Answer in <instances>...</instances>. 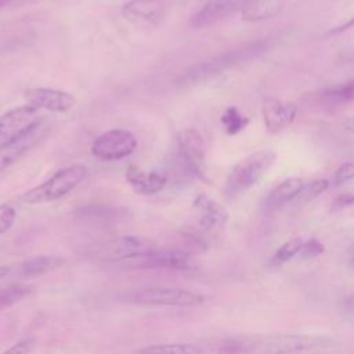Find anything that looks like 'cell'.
<instances>
[{
    "instance_id": "cell-1",
    "label": "cell",
    "mask_w": 354,
    "mask_h": 354,
    "mask_svg": "<svg viewBox=\"0 0 354 354\" xmlns=\"http://www.w3.org/2000/svg\"><path fill=\"white\" fill-rule=\"evenodd\" d=\"M277 153L272 149H260L239 160L231 170L227 183L225 194L230 198H235L253 185H256L274 166Z\"/></svg>"
},
{
    "instance_id": "cell-2",
    "label": "cell",
    "mask_w": 354,
    "mask_h": 354,
    "mask_svg": "<svg viewBox=\"0 0 354 354\" xmlns=\"http://www.w3.org/2000/svg\"><path fill=\"white\" fill-rule=\"evenodd\" d=\"M227 220V210L214 199L201 194L192 202V221L187 227L185 235L194 245L205 248V238L221 231Z\"/></svg>"
},
{
    "instance_id": "cell-3",
    "label": "cell",
    "mask_w": 354,
    "mask_h": 354,
    "mask_svg": "<svg viewBox=\"0 0 354 354\" xmlns=\"http://www.w3.org/2000/svg\"><path fill=\"white\" fill-rule=\"evenodd\" d=\"M87 176V167L82 165H72L54 173L48 180L40 185L26 191L24 201L30 205L53 202L61 199L73 191Z\"/></svg>"
},
{
    "instance_id": "cell-4",
    "label": "cell",
    "mask_w": 354,
    "mask_h": 354,
    "mask_svg": "<svg viewBox=\"0 0 354 354\" xmlns=\"http://www.w3.org/2000/svg\"><path fill=\"white\" fill-rule=\"evenodd\" d=\"M153 249H156V246L152 243V241L142 236L127 235L100 242L91 246L87 253L98 261L126 264L129 260Z\"/></svg>"
},
{
    "instance_id": "cell-5",
    "label": "cell",
    "mask_w": 354,
    "mask_h": 354,
    "mask_svg": "<svg viewBox=\"0 0 354 354\" xmlns=\"http://www.w3.org/2000/svg\"><path fill=\"white\" fill-rule=\"evenodd\" d=\"M130 300L145 306H171V307H196L205 301V297L196 292L181 288L147 286L137 289L130 295Z\"/></svg>"
},
{
    "instance_id": "cell-6",
    "label": "cell",
    "mask_w": 354,
    "mask_h": 354,
    "mask_svg": "<svg viewBox=\"0 0 354 354\" xmlns=\"http://www.w3.org/2000/svg\"><path fill=\"white\" fill-rule=\"evenodd\" d=\"M254 351L260 354H295L324 346L322 337L296 333H277L252 339Z\"/></svg>"
},
{
    "instance_id": "cell-7",
    "label": "cell",
    "mask_w": 354,
    "mask_h": 354,
    "mask_svg": "<svg viewBox=\"0 0 354 354\" xmlns=\"http://www.w3.org/2000/svg\"><path fill=\"white\" fill-rule=\"evenodd\" d=\"M178 156L187 171L206 180V153L202 136L195 129H184L177 134Z\"/></svg>"
},
{
    "instance_id": "cell-8",
    "label": "cell",
    "mask_w": 354,
    "mask_h": 354,
    "mask_svg": "<svg viewBox=\"0 0 354 354\" xmlns=\"http://www.w3.org/2000/svg\"><path fill=\"white\" fill-rule=\"evenodd\" d=\"M43 119L40 109L29 104L0 115V147L21 137Z\"/></svg>"
},
{
    "instance_id": "cell-9",
    "label": "cell",
    "mask_w": 354,
    "mask_h": 354,
    "mask_svg": "<svg viewBox=\"0 0 354 354\" xmlns=\"http://www.w3.org/2000/svg\"><path fill=\"white\" fill-rule=\"evenodd\" d=\"M136 148L137 138L133 133L115 129L98 136L91 145V152L101 160H119L131 155Z\"/></svg>"
},
{
    "instance_id": "cell-10",
    "label": "cell",
    "mask_w": 354,
    "mask_h": 354,
    "mask_svg": "<svg viewBox=\"0 0 354 354\" xmlns=\"http://www.w3.org/2000/svg\"><path fill=\"white\" fill-rule=\"evenodd\" d=\"M126 264L138 268H167L177 271H187L195 268V261L191 253L184 250H169V249H153L138 257L129 260Z\"/></svg>"
},
{
    "instance_id": "cell-11",
    "label": "cell",
    "mask_w": 354,
    "mask_h": 354,
    "mask_svg": "<svg viewBox=\"0 0 354 354\" xmlns=\"http://www.w3.org/2000/svg\"><path fill=\"white\" fill-rule=\"evenodd\" d=\"M50 127L48 120L43 119L21 137L0 147V173L35 148L47 136Z\"/></svg>"
},
{
    "instance_id": "cell-12",
    "label": "cell",
    "mask_w": 354,
    "mask_h": 354,
    "mask_svg": "<svg viewBox=\"0 0 354 354\" xmlns=\"http://www.w3.org/2000/svg\"><path fill=\"white\" fill-rule=\"evenodd\" d=\"M297 105L292 101H282L268 97L263 101L261 113L266 129L270 134H278L292 124L297 115Z\"/></svg>"
},
{
    "instance_id": "cell-13",
    "label": "cell",
    "mask_w": 354,
    "mask_h": 354,
    "mask_svg": "<svg viewBox=\"0 0 354 354\" xmlns=\"http://www.w3.org/2000/svg\"><path fill=\"white\" fill-rule=\"evenodd\" d=\"M29 105H33L39 109H47L51 112H68L76 105V98L68 91L46 88V87H33L28 88L24 94Z\"/></svg>"
},
{
    "instance_id": "cell-14",
    "label": "cell",
    "mask_w": 354,
    "mask_h": 354,
    "mask_svg": "<svg viewBox=\"0 0 354 354\" xmlns=\"http://www.w3.org/2000/svg\"><path fill=\"white\" fill-rule=\"evenodd\" d=\"M252 0H207L205 6L191 17L189 26L194 29L213 25L238 10H243Z\"/></svg>"
},
{
    "instance_id": "cell-15",
    "label": "cell",
    "mask_w": 354,
    "mask_h": 354,
    "mask_svg": "<svg viewBox=\"0 0 354 354\" xmlns=\"http://www.w3.org/2000/svg\"><path fill=\"white\" fill-rule=\"evenodd\" d=\"M122 14L136 24L156 25L165 15V3L162 0H131L122 7Z\"/></svg>"
},
{
    "instance_id": "cell-16",
    "label": "cell",
    "mask_w": 354,
    "mask_h": 354,
    "mask_svg": "<svg viewBox=\"0 0 354 354\" xmlns=\"http://www.w3.org/2000/svg\"><path fill=\"white\" fill-rule=\"evenodd\" d=\"M124 177L129 185L141 195H155L160 192L167 183V177L163 173L145 171L136 165H130L126 169Z\"/></svg>"
},
{
    "instance_id": "cell-17",
    "label": "cell",
    "mask_w": 354,
    "mask_h": 354,
    "mask_svg": "<svg viewBox=\"0 0 354 354\" xmlns=\"http://www.w3.org/2000/svg\"><path fill=\"white\" fill-rule=\"evenodd\" d=\"M304 188L303 178L299 177H290L283 181H281L278 185H275L267 195L266 203L268 207H278L282 206L292 199L297 198Z\"/></svg>"
},
{
    "instance_id": "cell-18",
    "label": "cell",
    "mask_w": 354,
    "mask_h": 354,
    "mask_svg": "<svg viewBox=\"0 0 354 354\" xmlns=\"http://www.w3.org/2000/svg\"><path fill=\"white\" fill-rule=\"evenodd\" d=\"M282 8V0H252L241 12L243 21L257 22L277 17Z\"/></svg>"
},
{
    "instance_id": "cell-19",
    "label": "cell",
    "mask_w": 354,
    "mask_h": 354,
    "mask_svg": "<svg viewBox=\"0 0 354 354\" xmlns=\"http://www.w3.org/2000/svg\"><path fill=\"white\" fill-rule=\"evenodd\" d=\"M64 263L65 259L58 256H37L24 261L19 266V274L22 277H37L62 267Z\"/></svg>"
},
{
    "instance_id": "cell-20",
    "label": "cell",
    "mask_w": 354,
    "mask_h": 354,
    "mask_svg": "<svg viewBox=\"0 0 354 354\" xmlns=\"http://www.w3.org/2000/svg\"><path fill=\"white\" fill-rule=\"evenodd\" d=\"M138 354H203V350L192 343H165L147 346Z\"/></svg>"
},
{
    "instance_id": "cell-21",
    "label": "cell",
    "mask_w": 354,
    "mask_h": 354,
    "mask_svg": "<svg viewBox=\"0 0 354 354\" xmlns=\"http://www.w3.org/2000/svg\"><path fill=\"white\" fill-rule=\"evenodd\" d=\"M221 124L225 130L227 134L230 136H235L238 133H241L242 130H245V127L249 124V118L246 115H243L236 106L231 105L228 106L223 115H221Z\"/></svg>"
},
{
    "instance_id": "cell-22",
    "label": "cell",
    "mask_w": 354,
    "mask_h": 354,
    "mask_svg": "<svg viewBox=\"0 0 354 354\" xmlns=\"http://www.w3.org/2000/svg\"><path fill=\"white\" fill-rule=\"evenodd\" d=\"M303 243L304 241L301 238H292L289 241H286L285 243H282L277 250L275 253L272 254L271 260H270V264L272 267H281L283 266L285 263H288L289 260H292L296 254L300 253L301 248H303Z\"/></svg>"
},
{
    "instance_id": "cell-23",
    "label": "cell",
    "mask_w": 354,
    "mask_h": 354,
    "mask_svg": "<svg viewBox=\"0 0 354 354\" xmlns=\"http://www.w3.org/2000/svg\"><path fill=\"white\" fill-rule=\"evenodd\" d=\"M32 292V286L25 283H10L0 288V311L6 310Z\"/></svg>"
},
{
    "instance_id": "cell-24",
    "label": "cell",
    "mask_w": 354,
    "mask_h": 354,
    "mask_svg": "<svg viewBox=\"0 0 354 354\" xmlns=\"http://www.w3.org/2000/svg\"><path fill=\"white\" fill-rule=\"evenodd\" d=\"M322 95L332 104H348L354 101V79L336 84L322 91Z\"/></svg>"
},
{
    "instance_id": "cell-25",
    "label": "cell",
    "mask_w": 354,
    "mask_h": 354,
    "mask_svg": "<svg viewBox=\"0 0 354 354\" xmlns=\"http://www.w3.org/2000/svg\"><path fill=\"white\" fill-rule=\"evenodd\" d=\"M217 354H256L252 339H227L217 347Z\"/></svg>"
},
{
    "instance_id": "cell-26",
    "label": "cell",
    "mask_w": 354,
    "mask_h": 354,
    "mask_svg": "<svg viewBox=\"0 0 354 354\" xmlns=\"http://www.w3.org/2000/svg\"><path fill=\"white\" fill-rule=\"evenodd\" d=\"M330 185V181L326 178H317L310 181L308 184H304V188L301 191V196L308 201V199H314L319 195H322Z\"/></svg>"
},
{
    "instance_id": "cell-27",
    "label": "cell",
    "mask_w": 354,
    "mask_h": 354,
    "mask_svg": "<svg viewBox=\"0 0 354 354\" xmlns=\"http://www.w3.org/2000/svg\"><path fill=\"white\" fill-rule=\"evenodd\" d=\"M354 178V163L353 162H344L342 163L333 173L330 184L333 187H342L343 184L351 181Z\"/></svg>"
},
{
    "instance_id": "cell-28",
    "label": "cell",
    "mask_w": 354,
    "mask_h": 354,
    "mask_svg": "<svg viewBox=\"0 0 354 354\" xmlns=\"http://www.w3.org/2000/svg\"><path fill=\"white\" fill-rule=\"evenodd\" d=\"M325 250V246L321 241H318L317 238H311L308 239L307 242L303 243V248L300 250V256L303 259H313V257H317L319 254H322Z\"/></svg>"
},
{
    "instance_id": "cell-29",
    "label": "cell",
    "mask_w": 354,
    "mask_h": 354,
    "mask_svg": "<svg viewBox=\"0 0 354 354\" xmlns=\"http://www.w3.org/2000/svg\"><path fill=\"white\" fill-rule=\"evenodd\" d=\"M15 217H17V213L14 207L8 205H0V235L7 232L12 227Z\"/></svg>"
},
{
    "instance_id": "cell-30",
    "label": "cell",
    "mask_w": 354,
    "mask_h": 354,
    "mask_svg": "<svg viewBox=\"0 0 354 354\" xmlns=\"http://www.w3.org/2000/svg\"><path fill=\"white\" fill-rule=\"evenodd\" d=\"M35 340L33 339H22L7 348L3 354H29L33 350Z\"/></svg>"
},
{
    "instance_id": "cell-31",
    "label": "cell",
    "mask_w": 354,
    "mask_h": 354,
    "mask_svg": "<svg viewBox=\"0 0 354 354\" xmlns=\"http://www.w3.org/2000/svg\"><path fill=\"white\" fill-rule=\"evenodd\" d=\"M350 205H354V194H343L340 196H337L335 201H333V209L337 210V209H343V207H347Z\"/></svg>"
},
{
    "instance_id": "cell-32",
    "label": "cell",
    "mask_w": 354,
    "mask_h": 354,
    "mask_svg": "<svg viewBox=\"0 0 354 354\" xmlns=\"http://www.w3.org/2000/svg\"><path fill=\"white\" fill-rule=\"evenodd\" d=\"M353 26H354V17H351L347 22H344V24H342V25H339V26L330 29L326 35H328V36H330V35H337V33H342V32H344V30H347V29H350V28H353Z\"/></svg>"
},
{
    "instance_id": "cell-33",
    "label": "cell",
    "mask_w": 354,
    "mask_h": 354,
    "mask_svg": "<svg viewBox=\"0 0 354 354\" xmlns=\"http://www.w3.org/2000/svg\"><path fill=\"white\" fill-rule=\"evenodd\" d=\"M342 127L343 130L354 134V116H348L342 122Z\"/></svg>"
},
{
    "instance_id": "cell-34",
    "label": "cell",
    "mask_w": 354,
    "mask_h": 354,
    "mask_svg": "<svg viewBox=\"0 0 354 354\" xmlns=\"http://www.w3.org/2000/svg\"><path fill=\"white\" fill-rule=\"evenodd\" d=\"M8 274H10V267L0 266V279H3L4 277H7Z\"/></svg>"
},
{
    "instance_id": "cell-35",
    "label": "cell",
    "mask_w": 354,
    "mask_h": 354,
    "mask_svg": "<svg viewBox=\"0 0 354 354\" xmlns=\"http://www.w3.org/2000/svg\"><path fill=\"white\" fill-rule=\"evenodd\" d=\"M7 3H10V0H0V8L4 7Z\"/></svg>"
},
{
    "instance_id": "cell-36",
    "label": "cell",
    "mask_w": 354,
    "mask_h": 354,
    "mask_svg": "<svg viewBox=\"0 0 354 354\" xmlns=\"http://www.w3.org/2000/svg\"><path fill=\"white\" fill-rule=\"evenodd\" d=\"M350 266L354 268V254L351 256V259H350Z\"/></svg>"
},
{
    "instance_id": "cell-37",
    "label": "cell",
    "mask_w": 354,
    "mask_h": 354,
    "mask_svg": "<svg viewBox=\"0 0 354 354\" xmlns=\"http://www.w3.org/2000/svg\"><path fill=\"white\" fill-rule=\"evenodd\" d=\"M350 303H351V304H353V307H354V296L350 299Z\"/></svg>"
}]
</instances>
